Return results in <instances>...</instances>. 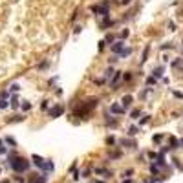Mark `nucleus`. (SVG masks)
<instances>
[{
  "label": "nucleus",
  "mask_w": 183,
  "mask_h": 183,
  "mask_svg": "<svg viewBox=\"0 0 183 183\" xmlns=\"http://www.w3.org/2000/svg\"><path fill=\"white\" fill-rule=\"evenodd\" d=\"M7 106H9V104H7V101H6V99H0V110L7 108Z\"/></svg>",
  "instance_id": "412c9836"
},
{
  "label": "nucleus",
  "mask_w": 183,
  "mask_h": 183,
  "mask_svg": "<svg viewBox=\"0 0 183 183\" xmlns=\"http://www.w3.org/2000/svg\"><path fill=\"white\" fill-rule=\"evenodd\" d=\"M172 48V44H163V46H161V50H170Z\"/></svg>",
  "instance_id": "f704fd0d"
},
{
  "label": "nucleus",
  "mask_w": 183,
  "mask_h": 183,
  "mask_svg": "<svg viewBox=\"0 0 183 183\" xmlns=\"http://www.w3.org/2000/svg\"><path fill=\"white\" fill-rule=\"evenodd\" d=\"M2 154H6V147H4V145L0 147V156H2Z\"/></svg>",
  "instance_id": "c9c22d12"
},
{
  "label": "nucleus",
  "mask_w": 183,
  "mask_h": 183,
  "mask_svg": "<svg viewBox=\"0 0 183 183\" xmlns=\"http://www.w3.org/2000/svg\"><path fill=\"white\" fill-rule=\"evenodd\" d=\"M130 103H132V95H125L123 97V108H128Z\"/></svg>",
  "instance_id": "f8f14e48"
},
{
  "label": "nucleus",
  "mask_w": 183,
  "mask_h": 183,
  "mask_svg": "<svg viewBox=\"0 0 183 183\" xmlns=\"http://www.w3.org/2000/svg\"><path fill=\"white\" fill-rule=\"evenodd\" d=\"M119 145H125V147H128V148H136V147H137L136 141H130V139H119Z\"/></svg>",
  "instance_id": "1a4fd4ad"
},
{
  "label": "nucleus",
  "mask_w": 183,
  "mask_h": 183,
  "mask_svg": "<svg viewBox=\"0 0 183 183\" xmlns=\"http://www.w3.org/2000/svg\"><path fill=\"white\" fill-rule=\"evenodd\" d=\"M95 104H97V99H95V97H92V99H84V101H82V104H81V108L77 110V114L84 117V115H86V112H88V110L95 108Z\"/></svg>",
  "instance_id": "f03ea898"
},
{
  "label": "nucleus",
  "mask_w": 183,
  "mask_h": 183,
  "mask_svg": "<svg viewBox=\"0 0 183 183\" xmlns=\"http://www.w3.org/2000/svg\"><path fill=\"white\" fill-rule=\"evenodd\" d=\"M4 145V139H0V147H2Z\"/></svg>",
  "instance_id": "79ce46f5"
},
{
  "label": "nucleus",
  "mask_w": 183,
  "mask_h": 183,
  "mask_svg": "<svg viewBox=\"0 0 183 183\" xmlns=\"http://www.w3.org/2000/svg\"><path fill=\"white\" fill-rule=\"evenodd\" d=\"M123 79H125V81H130V79H132V73H130V71H126V73L123 75Z\"/></svg>",
  "instance_id": "bb28decb"
},
{
  "label": "nucleus",
  "mask_w": 183,
  "mask_h": 183,
  "mask_svg": "<svg viewBox=\"0 0 183 183\" xmlns=\"http://www.w3.org/2000/svg\"><path fill=\"white\" fill-rule=\"evenodd\" d=\"M22 103H24V104H22V108H24V110H29V108H31V104H29V101H22Z\"/></svg>",
  "instance_id": "a878e982"
},
{
  "label": "nucleus",
  "mask_w": 183,
  "mask_h": 183,
  "mask_svg": "<svg viewBox=\"0 0 183 183\" xmlns=\"http://www.w3.org/2000/svg\"><path fill=\"white\" fill-rule=\"evenodd\" d=\"M163 73H165V68H163V66H157V68L154 70L152 77H154V79H159V77H163Z\"/></svg>",
  "instance_id": "9d476101"
},
{
  "label": "nucleus",
  "mask_w": 183,
  "mask_h": 183,
  "mask_svg": "<svg viewBox=\"0 0 183 183\" xmlns=\"http://www.w3.org/2000/svg\"><path fill=\"white\" fill-rule=\"evenodd\" d=\"M106 143H108V145H114V143H115V137H114V136L106 137Z\"/></svg>",
  "instance_id": "393cba45"
},
{
  "label": "nucleus",
  "mask_w": 183,
  "mask_h": 183,
  "mask_svg": "<svg viewBox=\"0 0 183 183\" xmlns=\"http://www.w3.org/2000/svg\"><path fill=\"white\" fill-rule=\"evenodd\" d=\"M139 132V128L137 126H130V128H128V136H136Z\"/></svg>",
  "instance_id": "dca6fc26"
},
{
  "label": "nucleus",
  "mask_w": 183,
  "mask_h": 183,
  "mask_svg": "<svg viewBox=\"0 0 183 183\" xmlns=\"http://www.w3.org/2000/svg\"><path fill=\"white\" fill-rule=\"evenodd\" d=\"M7 165L11 167V170L17 172V174H24V172L29 170V161H28L26 157L17 156L15 150H11V152H9V156H7Z\"/></svg>",
  "instance_id": "f257e3e1"
},
{
  "label": "nucleus",
  "mask_w": 183,
  "mask_h": 183,
  "mask_svg": "<svg viewBox=\"0 0 183 183\" xmlns=\"http://www.w3.org/2000/svg\"><path fill=\"white\" fill-rule=\"evenodd\" d=\"M181 64H183V61H181V59H178V61L172 62V66H181Z\"/></svg>",
  "instance_id": "c85d7f7f"
},
{
  "label": "nucleus",
  "mask_w": 183,
  "mask_h": 183,
  "mask_svg": "<svg viewBox=\"0 0 183 183\" xmlns=\"http://www.w3.org/2000/svg\"><path fill=\"white\" fill-rule=\"evenodd\" d=\"M139 115H141V110H139V108H136V110L130 112V117H132V119H137Z\"/></svg>",
  "instance_id": "4468645a"
},
{
  "label": "nucleus",
  "mask_w": 183,
  "mask_h": 183,
  "mask_svg": "<svg viewBox=\"0 0 183 183\" xmlns=\"http://www.w3.org/2000/svg\"><path fill=\"white\" fill-rule=\"evenodd\" d=\"M126 37H128V29H125L123 33H121V39H126Z\"/></svg>",
  "instance_id": "473e14b6"
},
{
  "label": "nucleus",
  "mask_w": 183,
  "mask_h": 183,
  "mask_svg": "<svg viewBox=\"0 0 183 183\" xmlns=\"http://www.w3.org/2000/svg\"><path fill=\"white\" fill-rule=\"evenodd\" d=\"M154 82H156L154 77H148V79H147V84H154Z\"/></svg>",
  "instance_id": "2f4dec72"
},
{
  "label": "nucleus",
  "mask_w": 183,
  "mask_h": 183,
  "mask_svg": "<svg viewBox=\"0 0 183 183\" xmlns=\"http://www.w3.org/2000/svg\"><path fill=\"white\" fill-rule=\"evenodd\" d=\"M18 90H20V86H18V84H11L7 92H18Z\"/></svg>",
  "instance_id": "4be33fe9"
},
{
  "label": "nucleus",
  "mask_w": 183,
  "mask_h": 183,
  "mask_svg": "<svg viewBox=\"0 0 183 183\" xmlns=\"http://www.w3.org/2000/svg\"><path fill=\"white\" fill-rule=\"evenodd\" d=\"M179 147V141L176 137H170V148H178Z\"/></svg>",
  "instance_id": "2eb2a0df"
},
{
  "label": "nucleus",
  "mask_w": 183,
  "mask_h": 183,
  "mask_svg": "<svg viewBox=\"0 0 183 183\" xmlns=\"http://www.w3.org/2000/svg\"><path fill=\"white\" fill-rule=\"evenodd\" d=\"M148 50H150V48L147 46V48H145V51H143V55H141V62H145V61H147V57H148Z\"/></svg>",
  "instance_id": "aec40b11"
},
{
  "label": "nucleus",
  "mask_w": 183,
  "mask_h": 183,
  "mask_svg": "<svg viewBox=\"0 0 183 183\" xmlns=\"http://www.w3.org/2000/svg\"><path fill=\"white\" fill-rule=\"evenodd\" d=\"M121 77H123V75H121V71H115V73H114V77H112V81H110L112 88H115V84H117V82L121 81Z\"/></svg>",
  "instance_id": "6e6552de"
},
{
  "label": "nucleus",
  "mask_w": 183,
  "mask_h": 183,
  "mask_svg": "<svg viewBox=\"0 0 183 183\" xmlns=\"http://www.w3.org/2000/svg\"><path fill=\"white\" fill-rule=\"evenodd\" d=\"M121 4H123V6H126V4H130V0H121Z\"/></svg>",
  "instance_id": "e433bc0d"
},
{
  "label": "nucleus",
  "mask_w": 183,
  "mask_h": 183,
  "mask_svg": "<svg viewBox=\"0 0 183 183\" xmlns=\"http://www.w3.org/2000/svg\"><path fill=\"white\" fill-rule=\"evenodd\" d=\"M95 183H106V181H103V179H97V181H95Z\"/></svg>",
  "instance_id": "58836bf2"
},
{
  "label": "nucleus",
  "mask_w": 183,
  "mask_h": 183,
  "mask_svg": "<svg viewBox=\"0 0 183 183\" xmlns=\"http://www.w3.org/2000/svg\"><path fill=\"white\" fill-rule=\"evenodd\" d=\"M62 112H64V108H62L61 104H57V106H53V108L50 110V117H59Z\"/></svg>",
  "instance_id": "423d86ee"
},
{
  "label": "nucleus",
  "mask_w": 183,
  "mask_h": 183,
  "mask_svg": "<svg viewBox=\"0 0 183 183\" xmlns=\"http://www.w3.org/2000/svg\"><path fill=\"white\" fill-rule=\"evenodd\" d=\"M40 108H42V110H48V101H44V103H42V106H40Z\"/></svg>",
  "instance_id": "72a5a7b5"
},
{
  "label": "nucleus",
  "mask_w": 183,
  "mask_h": 183,
  "mask_svg": "<svg viewBox=\"0 0 183 183\" xmlns=\"http://www.w3.org/2000/svg\"><path fill=\"white\" fill-rule=\"evenodd\" d=\"M161 139H163V136H161V134H157V136H154V143H159V141H161Z\"/></svg>",
  "instance_id": "cd10ccee"
},
{
  "label": "nucleus",
  "mask_w": 183,
  "mask_h": 183,
  "mask_svg": "<svg viewBox=\"0 0 183 183\" xmlns=\"http://www.w3.org/2000/svg\"><path fill=\"white\" fill-rule=\"evenodd\" d=\"M31 161H33V165H35V167H39V168L44 170V167H46V159H44V157H40V156L33 154V156H31Z\"/></svg>",
  "instance_id": "20e7f679"
},
{
  "label": "nucleus",
  "mask_w": 183,
  "mask_h": 183,
  "mask_svg": "<svg viewBox=\"0 0 183 183\" xmlns=\"http://www.w3.org/2000/svg\"><path fill=\"white\" fill-rule=\"evenodd\" d=\"M4 141H6V143H9V145H11V147H17V141H15L13 137H6Z\"/></svg>",
  "instance_id": "6ab92c4d"
},
{
  "label": "nucleus",
  "mask_w": 183,
  "mask_h": 183,
  "mask_svg": "<svg viewBox=\"0 0 183 183\" xmlns=\"http://www.w3.org/2000/svg\"><path fill=\"white\" fill-rule=\"evenodd\" d=\"M110 50H112L114 53H119L121 50H125V42H123V40H117V42H114V44L110 46Z\"/></svg>",
  "instance_id": "39448f33"
},
{
  "label": "nucleus",
  "mask_w": 183,
  "mask_h": 183,
  "mask_svg": "<svg viewBox=\"0 0 183 183\" xmlns=\"http://www.w3.org/2000/svg\"><path fill=\"white\" fill-rule=\"evenodd\" d=\"M90 172H92L90 168H86V170H82V178H88V174H90Z\"/></svg>",
  "instance_id": "7c9ffc66"
},
{
  "label": "nucleus",
  "mask_w": 183,
  "mask_h": 183,
  "mask_svg": "<svg viewBox=\"0 0 183 183\" xmlns=\"http://www.w3.org/2000/svg\"><path fill=\"white\" fill-rule=\"evenodd\" d=\"M117 157H121V152H112L110 154V159H117Z\"/></svg>",
  "instance_id": "b1692460"
},
{
  "label": "nucleus",
  "mask_w": 183,
  "mask_h": 183,
  "mask_svg": "<svg viewBox=\"0 0 183 183\" xmlns=\"http://www.w3.org/2000/svg\"><path fill=\"white\" fill-rule=\"evenodd\" d=\"M148 119H150V115H143V119H141V121H139V123H141V125H145V123H147Z\"/></svg>",
  "instance_id": "c756f323"
},
{
  "label": "nucleus",
  "mask_w": 183,
  "mask_h": 183,
  "mask_svg": "<svg viewBox=\"0 0 183 183\" xmlns=\"http://www.w3.org/2000/svg\"><path fill=\"white\" fill-rule=\"evenodd\" d=\"M123 183H132V179H125V181H123Z\"/></svg>",
  "instance_id": "4c0bfd02"
},
{
  "label": "nucleus",
  "mask_w": 183,
  "mask_h": 183,
  "mask_svg": "<svg viewBox=\"0 0 183 183\" xmlns=\"http://www.w3.org/2000/svg\"><path fill=\"white\" fill-rule=\"evenodd\" d=\"M179 147H183V139H179Z\"/></svg>",
  "instance_id": "ea45409f"
},
{
  "label": "nucleus",
  "mask_w": 183,
  "mask_h": 183,
  "mask_svg": "<svg viewBox=\"0 0 183 183\" xmlns=\"http://www.w3.org/2000/svg\"><path fill=\"white\" fill-rule=\"evenodd\" d=\"M2 183H11V181H9V179H4V181H2Z\"/></svg>",
  "instance_id": "a19ab883"
},
{
  "label": "nucleus",
  "mask_w": 183,
  "mask_h": 183,
  "mask_svg": "<svg viewBox=\"0 0 183 183\" xmlns=\"http://www.w3.org/2000/svg\"><path fill=\"white\" fill-rule=\"evenodd\" d=\"M132 174H134V170H132V168H128V170L125 172V174H123V178H130Z\"/></svg>",
  "instance_id": "5701e85b"
},
{
  "label": "nucleus",
  "mask_w": 183,
  "mask_h": 183,
  "mask_svg": "<svg viewBox=\"0 0 183 183\" xmlns=\"http://www.w3.org/2000/svg\"><path fill=\"white\" fill-rule=\"evenodd\" d=\"M114 73H115V71H114L112 68H108V70H106V71H104V81H106V79H110V77H112V75H114Z\"/></svg>",
  "instance_id": "a211bd4d"
},
{
  "label": "nucleus",
  "mask_w": 183,
  "mask_h": 183,
  "mask_svg": "<svg viewBox=\"0 0 183 183\" xmlns=\"http://www.w3.org/2000/svg\"><path fill=\"white\" fill-rule=\"evenodd\" d=\"M28 183H48V174H44V172H42V174H31L29 178H28Z\"/></svg>",
  "instance_id": "7ed1b4c3"
},
{
  "label": "nucleus",
  "mask_w": 183,
  "mask_h": 183,
  "mask_svg": "<svg viewBox=\"0 0 183 183\" xmlns=\"http://www.w3.org/2000/svg\"><path fill=\"white\" fill-rule=\"evenodd\" d=\"M18 106H20L18 97H13V99H11V108H18Z\"/></svg>",
  "instance_id": "f3484780"
},
{
  "label": "nucleus",
  "mask_w": 183,
  "mask_h": 183,
  "mask_svg": "<svg viewBox=\"0 0 183 183\" xmlns=\"http://www.w3.org/2000/svg\"><path fill=\"white\" fill-rule=\"evenodd\" d=\"M130 53H132V48H125V50H121L119 53H117V55H119L121 59H125V57H128V55H130Z\"/></svg>",
  "instance_id": "9b49d317"
},
{
  "label": "nucleus",
  "mask_w": 183,
  "mask_h": 183,
  "mask_svg": "<svg viewBox=\"0 0 183 183\" xmlns=\"http://www.w3.org/2000/svg\"><path fill=\"white\" fill-rule=\"evenodd\" d=\"M110 112H112V114H125V108H123L121 104H117V103H114V104L110 106Z\"/></svg>",
  "instance_id": "0eeeda50"
},
{
  "label": "nucleus",
  "mask_w": 183,
  "mask_h": 183,
  "mask_svg": "<svg viewBox=\"0 0 183 183\" xmlns=\"http://www.w3.org/2000/svg\"><path fill=\"white\" fill-rule=\"evenodd\" d=\"M150 172H152V178L157 176V174H159V167H157L156 163H150Z\"/></svg>",
  "instance_id": "ddd939ff"
}]
</instances>
